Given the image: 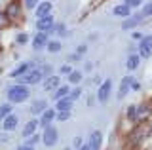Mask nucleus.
I'll return each instance as SVG.
<instances>
[{"label":"nucleus","instance_id":"obj_39","mask_svg":"<svg viewBox=\"0 0 152 150\" xmlns=\"http://www.w3.org/2000/svg\"><path fill=\"white\" fill-rule=\"evenodd\" d=\"M133 38H135V40H142V34H141V32H133Z\"/></svg>","mask_w":152,"mask_h":150},{"label":"nucleus","instance_id":"obj_16","mask_svg":"<svg viewBox=\"0 0 152 150\" xmlns=\"http://www.w3.org/2000/svg\"><path fill=\"white\" fill-rule=\"evenodd\" d=\"M59 87V76H48L44 82V90L46 91H53Z\"/></svg>","mask_w":152,"mask_h":150},{"label":"nucleus","instance_id":"obj_5","mask_svg":"<svg viewBox=\"0 0 152 150\" xmlns=\"http://www.w3.org/2000/svg\"><path fill=\"white\" fill-rule=\"evenodd\" d=\"M110 90H112V82L110 80H104L103 84H101V87H99V91H97V99H99V103H107L108 101V97H110Z\"/></svg>","mask_w":152,"mask_h":150},{"label":"nucleus","instance_id":"obj_27","mask_svg":"<svg viewBox=\"0 0 152 150\" xmlns=\"http://www.w3.org/2000/svg\"><path fill=\"white\" fill-rule=\"evenodd\" d=\"M55 118L59 120V122H65V120H69V118H70V112H57Z\"/></svg>","mask_w":152,"mask_h":150},{"label":"nucleus","instance_id":"obj_11","mask_svg":"<svg viewBox=\"0 0 152 150\" xmlns=\"http://www.w3.org/2000/svg\"><path fill=\"white\" fill-rule=\"evenodd\" d=\"M55 114H57V112H55L53 108H46L44 112H42V118H40V124L44 125V127H48V125H50L51 122L55 120Z\"/></svg>","mask_w":152,"mask_h":150},{"label":"nucleus","instance_id":"obj_41","mask_svg":"<svg viewBox=\"0 0 152 150\" xmlns=\"http://www.w3.org/2000/svg\"><path fill=\"white\" fill-rule=\"evenodd\" d=\"M65 150H70V148H65Z\"/></svg>","mask_w":152,"mask_h":150},{"label":"nucleus","instance_id":"obj_20","mask_svg":"<svg viewBox=\"0 0 152 150\" xmlns=\"http://www.w3.org/2000/svg\"><path fill=\"white\" fill-rule=\"evenodd\" d=\"M69 93H70L69 86H59V87L55 90V93H53V99H55V101H59V99H65V97H69Z\"/></svg>","mask_w":152,"mask_h":150},{"label":"nucleus","instance_id":"obj_15","mask_svg":"<svg viewBox=\"0 0 152 150\" xmlns=\"http://www.w3.org/2000/svg\"><path fill=\"white\" fill-rule=\"evenodd\" d=\"M142 21H145V15L141 13L139 17H137V15H135V17H127V19L122 23V27H124V29H131V27H137V25H141Z\"/></svg>","mask_w":152,"mask_h":150},{"label":"nucleus","instance_id":"obj_30","mask_svg":"<svg viewBox=\"0 0 152 150\" xmlns=\"http://www.w3.org/2000/svg\"><path fill=\"white\" fill-rule=\"evenodd\" d=\"M40 141V137L38 135H31V137H27V144H31V146H34V144Z\"/></svg>","mask_w":152,"mask_h":150},{"label":"nucleus","instance_id":"obj_19","mask_svg":"<svg viewBox=\"0 0 152 150\" xmlns=\"http://www.w3.org/2000/svg\"><path fill=\"white\" fill-rule=\"evenodd\" d=\"M36 127H38V120H31V122L25 125V129H23V137L27 139V137H31V135H34Z\"/></svg>","mask_w":152,"mask_h":150},{"label":"nucleus","instance_id":"obj_35","mask_svg":"<svg viewBox=\"0 0 152 150\" xmlns=\"http://www.w3.org/2000/svg\"><path fill=\"white\" fill-rule=\"evenodd\" d=\"M61 72H63V74H70V72H72V68H70L69 65H63V67H61Z\"/></svg>","mask_w":152,"mask_h":150},{"label":"nucleus","instance_id":"obj_1","mask_svg":"<svg viewBox=\"0 0 152 150\" xmlns=\"http://www.w3.org/2000/svg\"><path fill=\"white\" fill-rule=\"evenodd\" d=\"M28 87L27 86H12L8 90V99L12 101V103H23V101H27L28 99Z\"/></svg>","mask_w":152,"mask_h":150},{"label":"nucleus","instance_id":"obj_2","mask_svg":"<svg viewBox=\"0 0 152 150\" xmlns=\"http://www.w3.org/2000/svg\"><path fill=\"white\" fill-rule=\"evenodd\" d=\"M44 78V74H42V70H38V68H31L28 72H25L23 76H19V80H21V84L23 86H27V84H38Z\"/></svg>","mask_w":152,"mask_h":150},{"label":"nucleus","instance_id":"obj_36","mask_svg":"<svg viewBox=\"0 0 152 150\" xmlns=\"http://www.w3.org/2000/svg\"><path fill=\"white\" fill-rule=\"evenodd\" d=\"M17 150H34V146H31V144H21V146H17Z\"/></svg>","mask_w":152,"mask_h":150},{"label":"nucleus","instance_id":"obj_10","mask_svg":"<svg viewBox=\"0 0 152 150\" xmlns=\"http://www.w3.org/2000/svg\"><path fill=\"white\" fill-rule=\"evenodd\" d=\"M50 13H51V2L44 0V2H40L36 6V17H38V19L44 17V15H50Z\"/></svg>","mask_w":152,"mask_h":150},{"label":"nucleus","instance_id":"obj_18","mask_svg":"<svg viewBox=\"0 0 152 150\" xmlns=\"http://www.w3.org/2000/svg\"><path fill=\"white\" fill-rule=\"evenodd\" d=\"M46 106H48V103L44 99H38V101H34L31 105V112H32V114H40V112L46 110Z\"/></svg>","mask_w":152,"mask_h":150},{"label":"nucleus","instance_id":"obj_23","mask_svg":"<svg viewBox=\"0 0 152 150\" xmlns=\"http://www.w3.org/2000/svg\"><path fill=\"white\" fill-rule=\"evenodd\" d=\"M80 80H82V72H78V70H72V72L69 74V82H72V84H78Z\"/></svg>","mask_w":152,"mask_h":150},{"label":"nucleus","instance_id":"obj_12","mask_svg":"<svg viewBox=\"0 0 152 150\" xmlns=\"http://www.w3.org/2000/svg\"><path fill=\"white\" fill-rule=\"evenodd\" d=\"M129 10H131V8H129V6H126V4H118V6H114L112 13H114L116 17H122V19H127V17L131 15V13H129Z\"/></svg>","mask_w":152,"mask_h":150},{"label":"nucleus","instance_id":"obj_34","mask_svg":"<svg viewBox=\"0 0 152 150\" xmlns=\"http://www.w3.org/2000/svg\"><path fill=\"white\" fill-rule=\"evenodd\" d=\"M27 40H28V36H27V34H19V36H17V42H19V44H25Z\"/></svg>","mask_w":152,"mask_h":150},{"label":"nucleus","instance_id":"obj_28","mask_svg":"<svg viewBox=\"0 0 152 150\" xmlns=\"http://www.w3.org/2000/svg\"><path fill=\"white\" fill-rule=\"evenodd\" d=\"M53 29H55L53 32H57V34H66V31H65V25H63V23H57Z\"/></svg>","mask_w":152,"mask_h":150},{"label":"nucleus","instance_id":"obj_13","mask_svg":"<svg viewBox=\"0 0 152 150\" xmlns=\"http://www.w3.org/2000/svg\"><path fill=\"white\" fill-rule=\"evenodd\" d=\"M57 112H70V108H72V99L70 97H65V99H59L55 105Z\"/></svg>","mask_w":152,"mask_h":150},{"label":"nucleus","instance_id":"obj_26","mask_svg":"<svg viewBox=\"0 0 152 150\" xmlns=\"http://www.w3.org/2000/svg\"><path fill=\"white\" fill-rule=\"evenodd\" d=\"M126 6H129V8H139L141 4H142V0H126Z\"/></svg>","mask_w":152,"mask_h":150},{"label":"nucleus","instance_id":"obj_37","mask_svg":"<svg viewBox=\"0 0 152 150\" xmlns=\"http://www.w3.org/2000/svg\"><path fill=\"white\" fill-rule=\"evenodd\" d=\"M80 146H82V139H80V137H76V139H74V148L78 150Z\"/></svg>","mask_w":152,"mask_h":150},{"label":"nucleus","instance_id":"obj_31","mask_svg":"<svg viewBox=\"0 0 152 150\" xmlns=\"http://www.w3.org/2000/svg\"><path fill=\"white\" fill-rule=\"evenodd\" d=\"M127 116H129V120H135V116H137V106H129V108H127Z\"/></svg>","mask_w":152,"mask_h":150},{"label":"nucleus","instance_id":"obj_4","mask_svg":"<svg viewBox=\"0 0 152 150\" xmlns=\"http://www.w3.org/2000/svg\"><path fill=\"white\" fill-rule=\"evenodd\" d=\"M36 29L40 32H51V29H53V15H44L40 17V19L36 21Z\"/></svg>","mask_w":152,"mask_h":150},{"label":"nucleus","instance_id":"obj_8","mask_svg":"<svg viewBox=\"0 0 152 150\" xmlns=\"http://www.w3.org/2000/svg\"><path fill=\"white\" fill-rule=\"evenodd\" d=\"M48 32H38V34L32 38V48L34 50H42V48H46L48 46Z\"/></svg>","mask_w":152,"mask_h":150},{"label":"nucleus","instance_id":"obj_9","mask_svg":"<svg viewBox=\"0 0 152 150\" xmlns=\"http://www.w3.org/2000/svg\"><path fill=\"white\" fill-rule=\"evenodd\" d=\"M17 124H19V120H17V116H15V114H8L6 118L2 120V127L6 129V131L15 129V127H17Z\"/></svg>","mask_w":152,"mask_h":150},{"label":"nucleus","instance_id":"obj_14","mask_svg":"<svg viewBox=\"0 0 152 150\" xmlns=\"http://www.w3.org/2000/svg\"><path fill=\"white\" fill-rule=\"evenodd\" d=\"M129 86H131V76H126L120 84V90H118V99H124V97L127 95V91H129Z\"/></svg>","mask_w":152,"mask_h":150},{"label":"nucleus","instance_id":"obj_25","mask_svg":"<svg viewBox=\"0 0 152 150\" xmlns=\"http://www.w3.org/2000/svg\"><path fill=\"white\" fill-rule=\"evenodd\" d=\"M142 15H145V17H150V15H152V0L146 4L145 8H142Z\"/></svg>","mask_w":152,"mask_h":150},{"label":"nucleus","instance_id":"obj_17","mask_svg":"<svg viewBox=\"0 0 152 150\" xmlns=\"http://www.w3.org/2000/svg\"><path fill=\"white\" fill-rule=\"evenodd\" d=\"M31 68H34V63H25V65H21V67H17V68L12 72V78H19V76H23V74L28 72Z\"/></svg>","mask_w":152,"mask_h":150},{"label":"nucleus","instance_id":"obj_6","mask_svg":"<svg viewBox=\"0 0 152 150\" xmlns=\"http://www.w3.org/2000/svg\"><path fill=\"white\" fill-rule=\"evenodd\" d=\"M42 141H44L46 146H53V144L57 143V129H55V127H51V125L44 127V135H42Z\"/></svg>","mask_w":152,"mask_h":150},{"label":"nucleus","instance_id":"obj_40","mask_svg":"<svg viewBox=\"0 0 152 150\" xmlns=\"http://www.w3.org/2000/svg\"><path fill=\"white\" fill-rule=\"evenodd\" d=\"M78 150H89V146H88V144H86V146H80Z\"/></svg>","mask_w":152,"mask_h":150},{"label":"nucleus","instance_id":"obj_29","mask_svg":"<svg viewBox=\"0 0 152 150\" xmlns=\"http://www.w3.org/2000/svg\"><path fill=\"white\" fill-rule=\"evenodd\" d=\"M80 95H82V90H80V87H76V90H72V91L69 93V97H70L72 101H74V99H78Z\"/></svg>","mask_w":152,"mask_h":150},{"label":"nucleus","instance_id":"obj_32","mask_svg":"<svg viewBox=\"0 0 152 150\" xmlns=\"http://www.w3.org/2000/svg\"><path fill=\"white\" fill-rule=\"evenodd\" d=\"M25 6L32 10V8H36V6H38V0H25Z\"/></svg>","mask_w":152,"mask_h":150},{"label":"nucleus","instance_id":"obj_33","mask_svg":"<svg viewBox=\"0 0 152 150\" xmlns=\"http://www.w3.org/2000/svg\"><path fill=\"white\" fill-rule=\"evenodd\" d=\"M42 74H46V78L51 76V67H50V65H46V67L42 68Z\"/></svg>","mask_w":152,"mask_h":150},{"label":"nucleus","instance_id":"obj_22","mask_svg":"<svg viewBox=\"0 0 152 150\" xmlns=\"http://www.w3.org/2000/svg\"><path fill=\"white\" fill-rule=\"evenodd\" d=\"M48 51H51V53H57V51L61 50V42H57V40H51V42H48Z\"/></svg>","mask_w":152,"mask_h":150},{"label":"nucleus","instance_id":"obj_21","mask_svg":"<svg viewBox=\"0 0 152 150\" xmlns=\"http://www.w3.org/2000/svg\"><path fill=\"white\" fill-rule=\"evenodd\" d=\"M127 68L129 70H135L137 67H139V55H135V53H131L129 57H127Z\"/></svg>","mask_w":152,"mask_h":150},{"label":"nucleus","instance_id":"obj_3","mask_svg":"<svg viewBox=\"0 0 152 150\" xmlns=\"http://www.w3.org/2000/svg\"><path fill=\"white\" fill-rule=\"evenodd\" d=\"M152 55V36H142L139 44V57H150Z\"/></svg>","mask_w":152,"mask_h":150},{"label":"nucleus","instance_id":"obj_38","mask_svg":"<svg viewBox=\"0 0 152 150\" xmlns=\"http://www.w3.org/2000/svg\"><path fill=\"white\" fill-rule=\"evenodd\" d=\"M131 87H133V90H139V87H141V84H139V82H135V80L131 78Z\"/></svg>","mask_w":152,"mask_h":150},{"label":"nucleus","instance_id":"obj_24","mask_svg":"<svg viewBox=\"0 0 152 150\" xmlns=\"http://www.w3.org/2000/svg\"><path fill=\"white\" fill-rule=\"evenodd\" d=\"M10 110H12V105H2V106H0V122L10 114Z\"/></svg>","mask_w":152,"mask_h":150},{"label":"nucleus","instance_id":"obj_7","mask_svg":"<svg viewBox=\"0 0 152 150\" xmlns=\"http://www.w3.org/2000/svg\"><path fill=\"white\" fill-rule=\"evenodd\" d=\"M101 144H103V133L101 131H93L91 137H89V143H88L89 150H101Z\"/></svg>","mask_w":152,"mask_h":150}]
</instances>
